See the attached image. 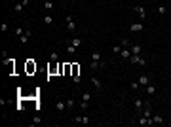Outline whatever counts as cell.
I'll use <instances>...</instances> for the list:
<instances>
[{"label":"cell","instance_id":"6da1fadb","mask_svg":"<svg viewBox=\"0 0 171 127\" xmlns=\"http://www.w3.org/2000/svg\"><path fill=\"white\" fill-rule=\"evenodd\" d=\"M129 61H131L133 65H141V67H144V65H146V61L141 57V55H131V57H129Z\"/></svg>","mask_w":171,"mask_h":127},{"label":"cell","instance_id":"7a4b0ae2","mask_svg":"<svg viewBox=\"0 0 171 127\" xmlns=\"http://www.w3.org/2000/svg\"><path fill=\"white\" fill-rule=\"evenodd\" d=\"M65 21H67V29L69 30H76V23L72 19V15H65Z\"/></svg>","mask_w":171,"mask_h":127},{"label":"cell","instance_id":"3957f363","mask_svg":"<svg viewBox=\"0 0 171 127\" xmlns=\"http://www.w3.org/2000/svg\"><path fill=\"white\" fill-rule=\"evenodd\" d=\"M133 104H135V108H137V112H141V110L144 108L146 102H144V101H141L139 97H135V99H133Z\"/></svg>","mask_w":171,"mask_h":127},{"label":"cell","instance_id":"277c9868","mask_svg":"<svg viewBox=\"0 0 171 127\" xmlns=\"http://www.w3.org/2000/svg\"><path fill=\"white\" fill-rule=\"evenodd\" d=\"M133 10H135V13H139V17H141V21L146 17V10L143 6H133Z\"/></svg>","mask_w":171,"mask_h":127},{"label":"cell","instance_id":"5b68a950","mask_svg":"<svg viewBox=\"0 0 171 127\" xmlns=\"http://www.w3.org/2000/svg\"><path fill=\"white\" fill-rule=\"evenodd\" d=\"M27 72H29V74L36 72V63L32 61V59H29V61H27Z\"/></svg>","mask_w":171,"mask_h":127},{"label":"cell","instance_id":"8992f818","mask_svg":"<svg viewBox=\"0 0 171 127\" xmlns=\"http://www.w3.org/2000/svg\"><path fill=\"white\" fill-rule=\"evenodd\" d=\"M74 122H76V123H82V125H87V123H89V116H76Z\"/></svg>","mask_w":171,"mask_h":127},{"label":"cell","instance_id":"52a82bcc","mask_svg":"<svg viewBox=\"0 0 171 127\" xmlns=\"http://www.w3.org/2000/svg\"><path fill=\"white\" fill-rule=\"evenodd\" d=\"M30 34H32L30 30H29V29H25V34L19 36V42H21V44H27V42H29V38H30Z\"/></svg>","mask_w":171,"mask_h":127},{"label":"cell","instance_id":"ba28073f","mask_svg":"<svg viewBox=\"0 0 171 127\" xmlns=\"http://www.w3.org/2000/svg\"><path fill=\"white\" fill-rule=\"evenodd\" d=\"M91 84L95 85V89H103V82H101L97 76H91Z\"/></svg>","mask_w":171,"mask_h":127},{"label":"cell","instance_id":"9c48e42d","mask_svg":"<svg viewBox=\"0 0 171 127\" xmlns=\"http://www.w3.org/2000/svg\"><path fill=\"white\" fill-rule=\"evenodd\" d=\"M120 55H122L124 59H127V61H129V57H131V49H129V47H122Z\"/></svg>","mask_w":171,"mask_h":127},{"label":"cell","instance_id":"30bf717a","mask_svg":"<svg viewBox=\"0 0 171 127\" xmlns=\"http://www.w3.org/2000/svg\"><path fill=\"white\" fill-rule=\"evenodd\" d=\"M148 84H150V76H146V74H144V76H141V78H139V85L146 87Z\"/></svg>","mask_w":171,"mask_h":127},{"label":"cell","instance_id":"8fae6325","mask_svg":"<svg viewBox=\"0 0 171 127\" xmlns=\"http://www.w3.org/2000/svg\"><path fill=\"white\" fill-rule=\"evenodd\" d=\"M150 122H152V125H160V123H164V118H162V116H152L150 118Z\"/></svg>","mask_w":171,"mask_h":127},{"label":"cell","instance_id":"7c38bea8","mask_svg":"<svg viewBox=\"0 0 171 127\" xmlns=\"http://www.w3.org/2000/svg\"><path fill=\"white\" fill-rule=\"evenodd\" d=\"M55 108H57V112H63V110L67 108V102H63V101L59 99V101L55 102Z\"/></svg>","mask_w":171,"mask_h":127},{"label":"cell","instance_id":"4fadbf2b","mask_svg":"<svg viewBox=\"0 0 171 127\" xmlns=\"http://www.w3.org/2000/svg\"><path fill=\"white\" fill-rule=\"evenodd\" d=\"M63 74H72V63H65L63 65Z\"/></svg>","mask_w":171,"mask_h":127},{"label":"cell","instance_id":"5bb4252c","mask_svg":"<svg viewBox=\"0 0 171 127\" xmlns=\"http://www.w3.org/2000/svg\"><path fill=\"white\" fill-rule=\"evenodd\" d=\"M129 29H131L133 32H139V30H144V27H143V23H133V25L129 27Z\"/></svg>","mask_w":171,"mask_h":127},{"label":"cell","instance_id":"9a60e30c","mask_svg":"<svg viewBox=\"0 0 171 127\" xmlns=\"http://www.w3.org/2000/svg\"><path fill=\"white\" fill-rule=\"evenodd\" d=\"M129 49H131V55H141V46H129Z\"/></svg>","mask_w":171,"mask_h":127},{"label":"cell","instance_id":"2e32d148","mask_svg":"<svg viewBox=\"0 0 171 127\" xmlns=\"http://www.w3.org/2000/svg\"><path fill=\"white\" fill-rule=\"evenodd\" d=\"M25 8H27V6H25V4H23V0H21V2H17V4H15V6H13V10H15V12H17V13H19V12H23V10H25Z\"/></svg>","mask_w":171,"mask_h":127},{"label":"cell","instance_id":"e0dca14e","mask_svg":"<svg viewBox=\"0 0 171 127\" xmlns=\"http://www.w3.org/2000/svg\"><path fill=\"white\" fill-rule=\"evenodd\" d=\"M72 76H80V65L72 63Z\"/></svg>","mask_w":171,"mask_h":127},{"label":"cell","instance_id":"ac0fdd59","mask_svg":"<svg viewBox=\"0 0 171 127\" xmlns=\"http://www.w3.org/2000/svg\"><path fill=\"white\" fill-rule=\"evenodd\" d=\"M74 104H76V99H74V97H70V99L67 101V110H70V108H74Z\"/></svg>","mask_w":171,"mask_h":127},{"label":"cell","instance_id":"d6986e66","mask_svg":"<svg viewBox=\"0 0 171 127\" xmlns=\"http://www.w3.org/2000/svg\"><path fill=\"white\" fill-rule=\"evenodd\" d=\"M13 34H15V36L19 38V36H23V34H25V29H21V27H17V29L13 30Z\"/></svg>","mask_w":171,"mask_h":127},{"label":"cell","instance_id":"ffe728a7","mask_svg":"<svg viewBox=\"0 0 171 127\" xmlns=\"http://www.w3.org/2000/svg\"><path fill=\"white\" fill-rule=\"evenodd\" d=\"M99 67H101V61H91V63H89V68H91V70L99 68Z\"/></svg>","mask_w":171,"mask_h":127},{"label":"cell","instance_id":"44dd1931","mask_svg":"<svg viewBox=\"0 0 171 127\" xmlns=\"http://www.w3.org/2000/svg\"><path fill=\"white\" fill-rule=\"evenodd\" d=\"M146 93H148V95H154V93H156V87H154L152 84H148V85H146Z\"/></svg>","mask_w":171,"mask_h":127},{"label":"cell","instance_id":"7402d4cb","mask_svg":"<svg viewBox=\"0 0 171 127\" xmlns=\"http://www.w3.org/2000/svg\"><path fill=\"white\" fill-rule=\"evenodd\" d=\"M67 53H69V55H74V53H76V46H72V44L67 46Z\"/></svg>","mask_w":171,"mask_h":127},{"label":"cell","instance_id":"603a6c76","mask_svg":"<svg viewBox=\"0 0 171 127\" xmlns=\"http://www.w3.org/2000/svg\"><path fill=\"white\" fill-rule=\"evenodd\" d=\"M91 61H101V53L99 51H93L91 53Z\"/></svg>","mask_w":171,"mask_h":127},{"label":"cell","instance_id":"cb8c5ba5","mask_svg":"<svg viewBox=\"0 0 171 127\" xmlns=\"http://www.w3.org/2000/svg\"><path fill=\"white\" fill-rule=\"evenodd\" d=\"M44 8H46V10H53V2H51V0H46V2H44Z\"/></svg>","mask_w":171,"mask_h":127},{"label":"cell","instance_id":"d4e9b609","mask_svg":"<svg viewBox=\"0 0 171 127\" xmlns=\"http://www.w3.org/2000/svg\"><path fill=\"white\" fill-rule=\"evenodd\" d=\"M44 23H46V25H51V23H53V17H51V15H44Z\"/></svg>","mask_w":171,"mask_h":127},{"label":"cell","instance_id":"484cf974","mask_svg":"<svg viewBox=\"0 0 171 127\" xmlns=\"http://www.w3.org/2000/svg\"><path fill=\"white\" fill-rule=\"evenodd\" d=\"M70 44H72V46H76V47H78L80 44H82V40H80V38H72V40H70Z\"/></svg>","mask_w":171,"mask_h":127},{"label":"cell","instance_id":"4316f807","mask_svg":"<svg viewBox=\"0 0 171 127\" xmlns=\"http://www.w3.org/2000/svg\"><path fill=\"white\" fill-rule=\"evenodd\" d=\"M82 101H84V102H89V101H91V95H89V93H84V95H82Z\"/></svg>","mask_w":171,"mask_h":127},{"label":"cell","instance_id":"83f0119b","mask_svg":"<svg viewBox=\"0 0 171 127\" xmlns=\"http://www.w3.org/2000/svg\"><path fill=\"white\" fill-rule=\"evenodd\" d=\"M158 13H160V15L167 13V8H165V6H160V8H158Z\"/></svg>","mask_w":171,"mask_h":127},{"label":"cell","instance_id":"f1b7e54d","mask_svg":"<svg viewBox=\"0 0 171 127\" xmlns=\"http://www.w3.org/2000/svg\"><path fill=\"white\" fill-rule=\"evenodd\" d=\"M122 46H126V47H129V46H131V42H129L127 40V38H122V42H120Z\"/></svg>","mask_w":171,"mask_h":127},{"label":"cell","instance_id":"f546056e","mask_svg":"<svg viewBox=\"0 0 171 127\" xmlns=\"http://www.w3.org/2000/svg\"><path fill=\"white\" fill-rule=\"evenodd\" d=\"M87 106H89V102H80V110H87Z\"/></svg>","mask_w":171,"mask_h":127},{"label":"cell","instance_id":"4dcf8cb0","mask_svg":"<svg viewBox=\"0 0 171 127\" xmlns=\"http://www.w3.org/2000/svg\"><path fill=\"white\" fill-rule=\"evenodd\" d=\"M50 59H51V61H57V59H59V53H57V51H53V53L50 55Z\"/></svg>","mask_w":171,"mask_h":127},{"label":"cell","instance_id":"1f68e13d","mask_svg":"<svg viewBox=\"0 0 171 127\" xmlns=\"http://www.w3.org/2000/svg\"><path fill=\"white\" fill-rule=\"evenodd\" d=\"M112 51H114V53H120V51H122V44H120V46H114Z\"/></svg>","mask_w":171,"mask_h":127},{"label":"cell","instance_id":"d6a6232c","mask_svg":"<svg viewBox=\"0 0 171 127\" xmlns=\"http://www.w3.org/2000/svg\"><path fill=\"white\" fill-rule=\"evenodd\" d=\"M0 30H2V32H6V30H8V23H2V25H0Z\"/></svg>","mask_w":171,"mask_h":127},{"label":"cell","instance_id":"836d02e7","mask_svg":"<svg viewBox=\"0 0 171 127\" xmlns=\"http://www.w3.org/2000/svg\"><path fill=\"white\" fill-rule=\"evenodd\" d=\"M131 89H139V82H131Z\"/></svg>","mask_w":171,"mask_h":127},{"label":"cell","instance_id":"e575fe53","mask_svg":"<svg viewBox=\"0 0 171 127\" xmlns=\"http://www.w3.org/2000/svg\"><path fill=\"white\" fill-rule=\"evenodd\" d=\"M72 82H74V84H80V76H72Z\"/></svg>","mask_w":171,"mask_h":127},{"label":"cell","instance_id":"d590c367","mask_svg":"<svg viewBox=\"0 0 171 127\" xmlns=\"http://www.w3.org/2000/svg\"><path fill=\"white\" fill-rule=\"evenodd\" d=\"M169 125H171V122H169Z\"/></svg>","mask_w":171,"mask_h":127}]
</instances>
